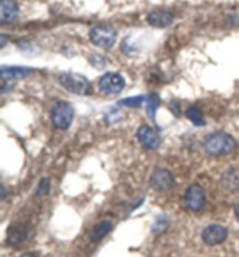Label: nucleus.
Wrapping results in <instances>:
<instances>
[{
    "instance_id": "16",
    "label": "nucleus",
    "mask_w": 239,
    "mask_h": 257,
    "mask_svg": "<svg viewBox=\"0 0 239 257\" xmlns=\"http://www.w3.org/2000/svg\"><path fill=\"white\" fill-rule=\"evenodd\" d=\"M187 116L196 126H204L205 124V121L203 120V114H202L201 109L196 107V106H190L187 109Z\"/></svg>"
},
{
    "instance_id": "21",
    "label": "nucleus",
    "mask_w": 239,
    "mask_h": 257,
    "mask_svg": "<svg viewBox=\"0 0 239 257\" xmlns=\"http://www.w3.org/2000/svg\"><path fill=\"white\" fill-rule=\"evenodd\" d=\"M20 257H35V256L31 255V254H24V255H21Z\"/></svg>"
},
{
    "instance_id": "17",
    "label": "nucleus",
    "mask_w": 239,
    "mask_h": 257,
    "mask_svg": "<svg viewBox=\"0 0 239 257\" xmlns=\"http://www.w3.org/2000/svg\"><path fill=\"white\" fill-rule=\"evenodd\" d=\"M160 105V98L156 94H150L147 97V109H148V115L154 119L157 106Z\"/></svg>"
},
{
    "instance_id": "5",
    "label": "nucleus",
    "mask_w": 239,
    "mask_h": 257,
    "mask_svg": "<svg viewBox=\"0 0 239 257\" xmlns=\"http://www.w3.org/2000/svg\"><path fill=\"white\" fill-rule=\"evenodd\" d=\"M98 87L99 91L104 94H118L125 87V79L119 73L108 72L99 79Z\"/></svg>"
},
{
    "instance_id": "11",
    "label": "nucleus",
    "mask_w": 239,
    "mask_h": 257,
    "mask_svg": "<svg viewBox=\"0 0 239 257\" xmlns=\"http://www.w3.org/2000/svg\"><path fill=\"white\" fill-rule=\"evenodd\" d=\"M173 20H174V16L168 11L164 10L153 11L147 17V21H148L149 25L156 28H166L172 25Z\"/></svg>"
},
{
    "instance_id": "15",
    "label": "nucleus",
    "mask_w": 239,
    "mask_h": 257,
    "mask_svg": "<svg viewBox=\"0 0 239 257\" xmlns=\"http://www.w3.org/2000/svg\"><path fill=\"white\" fill-rule=\"evenodd\" d=\"M26 238V232L21 227H12L9 230V243L17 245L23 242Z\"/></svg>"
},
{
    "instance_id": "6",
    "label": "nucleus",
    "mask_w": 239,
    "mask_h": 257,
    "mask_svg": "<svg viewBox=\"0 0 239 257\" xmlns=\"http://www.w3.org/2000/svg\"><path fill=\"white\" fill-rule=\"evenodd\" d=\"M187 207L193 212H200L205 206V193L203 187L198 184L190 185L186 191Z\"/></svg>"
},
{
    "instance_id": "18",
    "label": "nucleus",
    "mask_w": 239,
    "mask_h": 257,
    "mask_svg": "<svg viewBox=\"0 0 239 257\" xmlns=\"http://www.w3.org/2000/svg\"><path fill=\"white\" fill-rule=\"evenodd\" d=\"M145 100V97L142 95H139V97H132V98H126L124 100H120L119 105L121 106H132V107H137V106H140L142 101Z\"/></svg>"
},
{
    "instance_id": "20",
    "label": "nucleus",
    "mask_w": 239,
    "mask_h": 257,
    "mask_svg": "<svg viewBox=\"0 0 239 257\" xmlns=\"http://www.w3.org/2000/svg\"><path fill=\"white\" fill-rule=\"evenodd\" d=\"M234 213H236V216H237V219L239 221V204H237L236 206H234Z\"/></svg>"
},
{
    "instance_id": "8",
    "label": "nucleus",
    "mask_w": 239,
    "mask_h": 257,
    "mask_svg": "<svg viewBox=\"0 0 239 257\" xmlns=\"http://www.w3.org/2000/svg\"><path fill=\"white\" fill-rule=\"evenodd\" d=\"M175 184L174 176L166 169H159L150 177V185L157 192H167Z\"/></svg>"
},
{
    "instance_id": "3",
    "label": "nucleus",
    "mask_w": 239,
    "mask_h": 257,
    "mask_svg": "<svg viewBox=\"0 0 239 257\" xmlns=\"http://www.w3.org/2000/svg\"><path fill=\"white\" fill-rule=\"evenodd\" d=\"M51 120L54 126L60 130H68L73 120V108L68 101H56L51 107Z\"/></svg>"
},
{
    "instance_id": "7",
    "label": "nucleus",
    "mask_w": 239,
    "mask_h": 257,
    "mask_svg": "<svg viewBox=\"0 0 239 257\" xmlns=\"http://www.w3.org/2000/svg\"><path fill=\"white\" fill-rule=\"evenodd\" d=\"M137 138L142 147H145L146 149L155 150L161 145V137L159 132L148 126V124H142L141 127L138 128Z\"/></svg>"
},
{
    "instance_id": "2",
    "label": "nucleus",
    "mask_w": 239,
    "mask_h": 257,
    "mask_svg": "<svg viewBox=\"0 0 239 257\" xmlns=\"http://www.w3.org/2000/svg\"><path fill=\"white\" fill-rule=\"evenodd\" d=\"M58 79H60L61 85L71 93L86 95L93 92V87L89 80L79 73L63 72Z\"/></svg>"
},
{
    "instance_id": "1",
    "label": "nucleus",
    "mask_w": 239,
    "mask_h": 257,
    "mask_svg": "<svg viewBox=\"0 0 239 257\" xmlns=\"http://www.w3.org/2000/svg\"><path fill=\"white\" fill-rule=\"evenodd\" d=\"M204 148L209 155L223 156L233 153L237 148V142L230 134L216 132L208 135L204 141Z\"/></svg>"
},
{
    "instance_id": "4",
    "label": "nucleus",
    "mask_w": 239,
    "mask_h": 257,
    "mask_svg": "<svg viewBox=\"0 0 239 257\" xmlns=\"http://www.w3.org/2000/svg\"><path fill=\"white\" fill-rule=\"evenodd\" d=\"M117 31L110 26H97L90 31V40L99 48L110 49L117 41Z\"/></svg>"
},
{
    "instance_id": "13",
    "label": "nucleus",
    "mask_w": 239,
    "mask_h": 257,
    "mask_svg": "<svg viewBox=\"0 0 239 257\" xmlns=\"http://www.w3.org/2000/svg\"><path fill=\"white\" fill-rule=\"evenodd\" d=\"M223 186L232 192L239 191V168H231L222 176Z\"/></svg>"
},
{
    "instance_id": "14",
    "label": "nucleus",
    "mask_w": 239,
    "mask_h": 257,
    "mask_svg": "<svg viewBox=\"0 0 239 257\" xmlns=\"http://www.w3.org/2000/svg\"><path fill=\"white\" fill-rule=\"evenodd\" d=\"M112 229V223L110 221H103L98 223L95 228L91 230L90 233V238L91 241L94 242H99L103 237L106 236L110 230Z\"/></svg>"
},
{
    "instance_id": "19",
    "label": "nucleus",
    "mask_w": 239,
    "mask_h": 257,
    "mask_svg": "<svg viewBox=\"0 0 239 257\" xmlns=\"http://www.w3.org/2000/svg\"><path fill=\"white\" fill-rule=\"evenodd\" d=\"M48 191H49V179L45 178L40 182L38 190H36V193H38L39 196H45V194L48 193Z\"/></svg>"
},
{
    "instance_id": "12",
    "label": "nucleus",
    "mask_w": 239,
    "mask_h": 257,
    "mask_svg": "<svg viewBox=\"0 0 239 257\" xmlns=\"http://www.w3.org/2000/svg\"><path fill=\"white\" fill-rule=\"evenodd\" d=\"M32 73V70L28 68L23 67H11L2 68V79L4 82H11V80H20L28 77Z\"/></svg>"
},
{
    "instance_id": "10",
    "label": "nucleus",
    "mask_w": 239,
    "mask_h": 257,
    "mask_svg": "<svg viewBox=\"0 0 239 257\" xmlns=\"http://www.w3.org/2000/svg\"><path fill=\"white\" fill-rule=\"evenodd\" d=\"M19 6L14 0H2L0 3V24H10L17 19Z\"/></svg>"
},
{
    "instance_id": "9",
    "label": "nucleus",
    "mask_w": 239,
    "mask_h": 257,
    "mask_svg": "<svg viewBox=\"0 0 239 257\" xmlns=\"http://www.w3.org/2000/svg\"><path fill=\"white\" fill-rule=\"evenodd\" d=\"M227 237V229L220 225H210L203 230L202 238L209 245L223 243Z\"/></svg>"
}]
</instances>
